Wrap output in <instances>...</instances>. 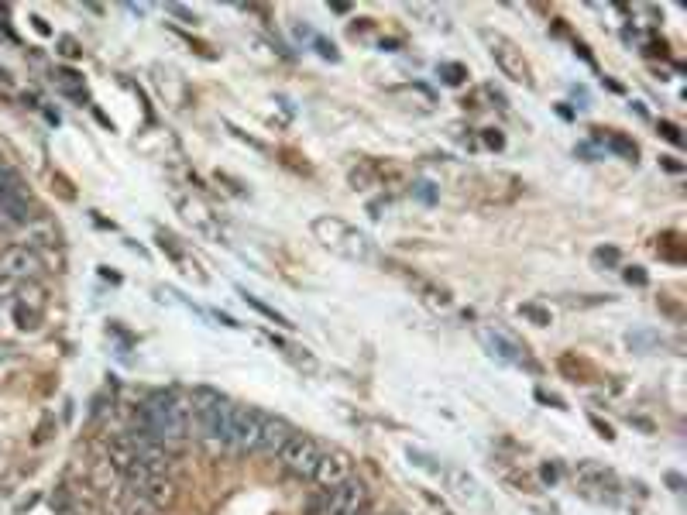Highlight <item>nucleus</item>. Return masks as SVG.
I'll return each instance as SVG.
<instances>
[{
  "instance_id": "obj_7",
  "label": "nucleus",
  "mask_w": 687,
  "mask_h": 515,
  "mask_svg": "<svg viewBox=\"0 0 687 515\" xmlns=\"http://www.w3.org/2000/svg\"><path fill=\"white\" fill-rule=\"evenodd\" d=\"M262 426H265V412L238 406V412H234V426H231V454H255Z\"/></svg>"
},
{
  "instance_id": "obj_10",
  "label": "nucleus",
  "mask_w": 687,
  "mask_h": 515,
  "mask_svg": "<svg viewBox=\"0 0 687 515\" xmlns=\"http://www.w3.org/2000/svg\"><path fill=\"white\" fill-rule=\"evenodd\" d=\"M292 437H296V430H292L289 419H282V416H265V426H262V437H258V450H255V454L275 457Z\"/></svg>"
},
{
  "instance_id": "obj_3",
  "label": "nucleus",
  "mask_w": 687,
  "mask_h": 515,
  "mask_svg": "<svg viewBox=\"0 0 687 515\" xmlns=\"http://www.w3.org/2000/svg\"><path fill=\"white\" fill-rule=\"evenodd\" d=\"M275 457H279V464L286 467V474H292V478H313V471H317L323 457V447L313 437L296 433Z\"/></svg>"
},
{
  "instance_id": "obj_13",
  "label": "nucleus",
  "mask_w": 687,
  "mask_h": 515,
  "mask_svg": "<svg viewBox=\"0 0 687 515\" xmlns=\"http://www.w3.org/2000/svg\"><path fill=\"white\" fill-rule=\"evenodd\" d=\"M244 303H248V306H255L258 313H262V316H268V320H275V323H279V327H289V320H286V316H282V313H275V309H268L265 303H258L255 296H248V299H244Z\"/></svg>"
},
{
  "instance_id": "obj_2",
  "label": "nucleus",
  "mask_w": 687,
  "mask_h": 515,
  "mask_svg": "<svg viewBox=\"0 0 687 515\" xmlns=\"http://www.w3.org/2000/svg\"><path fill=\"white\" fill-rule=\"evenodd\" d=\"M313 234H317L334 255H341L347 261H361V265H365V261L375 258L368 237L361 231H354L351 224H344L341 217H317L313 220Z\"/></svg>"
},
{
  "instance_id": "obj_1",
  "label": "nucleus",
  "mask_w": 687,
  "mask_h": 515,
  "mask_svg": "<svg viewBox=\"0 0 687 515\" xmlns=\"http://www.w3.org/2000/svg\"><path fill=\"white\" fill-rule=\"evenodd\" d=\"M193 423H196V437L203 440V447L210 450V454H224V450H231V426H234V406L231 399H224V395L217 392H196L193 399Z\"/></svg>"
},
{
  "instance_id": "obj_9",
  "label": "nucleus",
  "mask_w": 687,
  "mask_h": 515,
  "mask_svg": "<svg viewBox=\"0 0 687 515\" xmlns=\"http://www.w3.org/2000/svg\"><path fill=\"white\" fill-rule=\"evenodd\" d=\"M347 478H351V457H347L344 450H323L317 471H313V481L323 488H337V485H344Z\"/></svg>"
},
{
  "instance_id": "obj_12",
  "label": "nucleus",
  "mask_w": 687,
  "mask_h": 515,
  "mask_svg": "<svg viewBox=\"0 0 687 515\" xmlns=\"http://www.w3.org/2000/svg\"><path fill=\"white\" fill-rule=\"evenodd\" d=\"M444 474H447V481H450V488H454L457 498H468V502H475L478 485H475V478H471V474L457 471V467H450V471H444Z\"/></svg>"
},
{
  "instance_id": "obj_8",
  "label": "nucleus",
  "mask_w": 687,
  "mask_h": 515,
  "mask_svg": "<svg viewBox=\"0 0 687 515\" xmlns=\"http://www.w3.org/2000/svg\"><path fill=\"white\" fill-rule=\"evenodd\" d=\"M574 481H578L584 498H595V502H615V478L605 471V467L584 461L574 467Z\"/></svg>"
},
{
  "instance_id": "obj_11",
  "label": "nucleus",
  "mask_w": 687,
  "mask_h": 515,
  "mask_svg": "<svg viewBox=\"0 0 687 515\" xmlns=\"http://www.w3.org/2000/svg\"><path fill=\"white\" fill-rule=\"evenodd\" d=\"M485 344L492 347V351L499 354L502 361H509V364H526V351H523V347L512 344L509 337H502V334H485Z\"/></svg>"
},
{
  "instance_id": "obj_14",
  "label": "nucleus",
  "mask_w": 687,
  "mask_h": 515,
  "mask_svg": "<svg viewBox=\"0 0 687 515\" xmlns=\"http://www.w3.org/2000/svg\"><path fill=\"white\" fill-rule=\"evenodd\" d=\"M523 313H526V316H533V320H536V323H550V316H547V313H543V309H536V306H526V309H523Z\"/></svg>"
},
{
  "instance_id": "obj_5",
  "label": "nucleus",
  "mask_w": 687,
  "mask_h": 515,
  "mask_svg": "<svg viewBox=\"0 0 687 515\" xmlns=\"http://www.w3.org/2000/svg\"><path fill=\"white\" fill-rule=\"evenodd\" d=\"M45 265L42 258L35 255L25 244H11L7 251H0V279L11 282V285H25V282H35L42 279Z\"/></svg>"
},
{
  "instance_id": "obj_6",
  "label": "nucleus",
  "mask_w": 687,
  "mask_h": 515,
  "mask_svg": "<svg viewBox=\"0 0 687 515\" xmlns=\"http://www.w3.org/2000/svg\"><path fill=\"white\" fill-rule=\"evenodd\" d=\"M481 38L488 42V52H492L495 66H499L505 76L516 79V83H529V66H526L523 52L516 49V42H509L505 35H495V31H485Z\"/></svg>"
},
{
  "instance_id": "obj_4",
  "label": "nucleus",
  "mask_w": 687,
  "mask_h": 515,
  "mask_svg": "<svg viewBox=\"0 0 687 515\" xmlns=\"http://www.w3.org/2000/svg\"><path fill=\"white\" fill-rule=\"evenodd\" d=\"M368 505V488L361 481L347 478L344 485L327 488L317 502V515H361Z\"/></svg>"
}]
</instances>
